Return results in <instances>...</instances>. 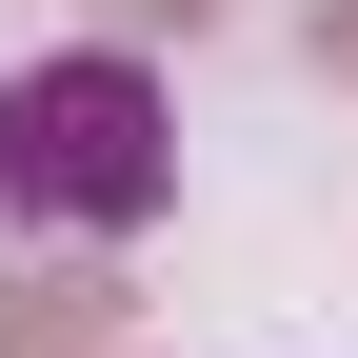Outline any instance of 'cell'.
Masks as SVG:
<instances>
[{"label": "cell", "instance_id": "6da1fadb", "mask_svg": "<svg viewBox=\"0 0 358 358\" xmlns=\"http://www.w3.org/2000/svg\"><path fill=\"white\" fill-rule=\"evenodd\" d=\"M159 199H179V120H159V80L120 60V40L0 80V219H40V239H140Z\"/></svg>", "mask_w": 358, "mask_h": 358}, {"label": "cell", "instance_id": "3957f363", "mask_svg": "<svg viewBox=\"0 0 358 358\" xmlns=\"http://www.w3.org/2000/svg\"><path fill=\"white\" fill-rule=\"evenodd\" d=\"M100 20H199V0H100Z\"/></svg>", "mask_w": 358, "mask_h": 358}, {"label": "cell", "instance_id": "7a4b0ae2", "mask_svg": "<svg viewBox=\"0 0 358 358\" xmlns=\"http://www.w3.org/2000/svg\"><path fill=\"white\" fill-rule=\"evenodd\" d=\"M0 358H120V279H100V259L20 279V299H0Z\"/></svg>", "mask_w": 358, "mask_h": 358}]
</instances>
